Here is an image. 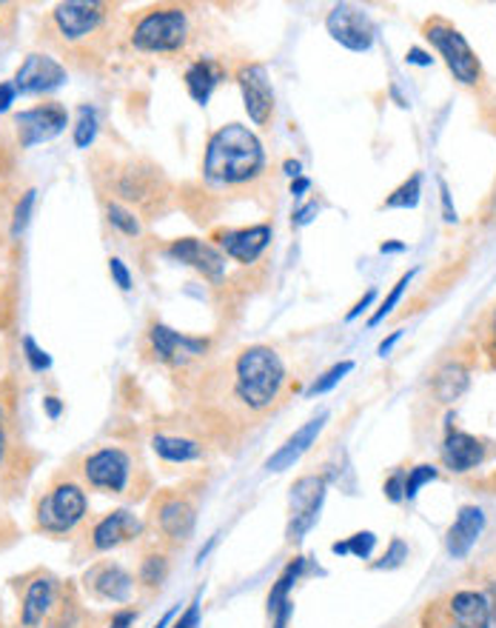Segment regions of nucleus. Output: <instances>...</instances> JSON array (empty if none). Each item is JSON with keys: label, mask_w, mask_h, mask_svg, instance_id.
Returning a JSON list of instances; mask_svg holds the SVG:
<instances>
[{"label": "nucleus", "mask_w": 496, "mask_h": 628, "mask_svg": "<svg viewBox=\"0 0 496 628\" xmlns=\"http://www.w3.org/2000/svg\"><path fill=\"white\" fill-rule=\"evenodd\" d=\"M288 386L291 377L277 349L266 343L238 349L206 368L197 384L195 414L200 437L209 446H238L286 403Z\"/></svg>", "instance_id": "nucleus-1"}, {"label": "nucleus", "mask_w": 496, "mask_h": 628, "mask_svg": "<svg viewBox=\"0 0 496 628\" xmlns=\"http://www.w3.org/2000/svg\"><path fill=\"white\" fill-rule=\"evenodd\" d=\"M266 174V149L249 126L226 123L206 144L203 178L217 189L254 186Z\"/></svg>", "instance_id": "nucleus-2"}, {"label": "nucleus", "mask_w": 496, "mask_h": 628, "mask_svg": "<svg viewBox=\"0 0 496 628\" xmlns=\"http://www.w3.org/2000/svg\"><path fill=\"white\" fill-rule=\"evenodd\" d=\"M117 9L103 0H66L46 18L49 41L74 58L101 55L112 41V21Z\"/></svg>", "instance_id": "nucleus-3"}, {"label": "nucleus", "mask_w": 496, "mask_h": 628, "mask_svg": "<svg viewBox=\"0 0 496 628\" xmlns=\"http://www.w3.org/2000/svg\"><path fill=\"white\" fill-rule=\"evenodd\" d=\"M18 623L21 628H72L78 623L74 592L51 571H32L23 578Z\"/></svg>", "instance_id": "nucleus-4"}, {"label": "nucleus", "mask_w": 496, "mask_h": 628, "mask_svg": "<svg viewBox=\"0 0 496 628\" xmlns=\"http://www.w3.org/2000/svg\"><path fill=\"white\" fill-rule=\"evenodd\" d=\"M126 37L140 55H177L195 41V18L177 3L151 7L131 21Z\"/></svg>", "instance_id": "nucleus-5"}, {"label": "nucleus", "mask_w": 496, "mask_h": 628, "mask_svg": "<svg viewBox=\"0 0 496 628\" xmlns=\"http://www.w3.org/2000/svg\"><path fill=\"white\" fill-rule=\"evenodd\" d=\"M89 517V498L69 471L58 475L35 500V528L49 537L74 535Z\"/></svg>", "instance_id": "nucleus-6"}, {"label": "nucleus", "mask_w": 496, "mask_h": 628, "mask_svg": "<svg viewBox=\"0 0 496 628\" xmlns=\"http://www.w3.org/2000/svg\"><path fill=\"white\" fill-rule=\"evenodd\" d=\"M140 463L131 452L123 446H101L80 457L78 477L80 483L89 489L101 491V494H112V498H140Z\"/></svg>", "instance_id": "nucleus-7"}, {"label": "nucleus", "mask_w": 496, "mask_h": 628, "mask_svg": "<svg viewBox=\"0 0 496 628\" xmlns=\"http://www.w3.org/2000/svg\"><path fill=\"white\" fill-rule=\"evenodd\" d=\"M197 526L195 494L181 489H165L154 494L149 506V528L158 537V546L174 551L183 549Z\"/></svg>", "instance_id": "nucleus-8"}, {"label": "nucleus", "mask_w": 496, "mask_h": 628, "mask_svg": "<svg viewBox=\"0 0 496 628\" xmlns=\"http://www.w3.org/2000/svg\"><path fill=\"white\" fill-rule=\"evenodd\" d=\"M423 35H425V41L437 49L439 58L446 60L448 72L453 75L457 83H462V87H468V89L482 87L485 72H482L480 55L471 49L465 35H462V32L457 30L451 21H446L442 15H431L423 23Z\"/></svg>", "instance_id": "nucleus-9"}, {"label": "nucleus", "mask_w": 496, "mask_h": 628, "mask_svg": "<svg viewBox=\"0 0 496 628\" xmlns=\"http://www.w3.org/2000/svg\"><path fill=\"white\" fill-rule=\"evenodd\" d=\"M115 195L123 203H129L137 215H163L169 203V181L158 167H151L146 160H129L115 172Z\"/></svg>", "instance_id": "nucleus-10"}, {"label": "nucleus", "mask_w": 496, "mask_h": 628, "mask_svg": "<svg viewBox=\"0 0 496 628\" xmlns=\"http://www.w3.org/2000/svg\"><path fill=\"white\" fill-rule=\"evenodd\" d=\"M476 366H480V352H476L474 340L465 338L462 343H457V346H453L431 372L428 391H431L434 403L437 406L457 403V400L471 389Z\"/></svg>", "instance_id": "nucleus-11"}, {"label": "nucleus", "mask_w": 496, "mask_h": 628, "mask_svg": "<svg viewBox=\"0 0 496 628\" xmlns=\"http://www.w3.org/2000/svg\"><path fill=\"white\" fill-rule=\"evenodd\" d=\"M428 608L453 628H491L494 623V600L485 589H451Z\"/></svg>", "instance_id": "nucleus-12"}, {"label": "nucleus", "mask_w": 496, "mask_h": 628, "mask_svg": "<svg viewBox=\"0 0 496 628\" xmlns=\"http://www.w3.org/2000/svg\"><path fill=\"white\" fill-rule=\"evenodd\" d=\"M146 340H149V352L154 354V361L174 368V372H186V368H192L195 363H200L211 349L209 338L181 334L165 323H151L149 332H146Z\"/></svg>", "instance_id": "nucleus-13"}, {"label": "nucleus", "mask_w": 496, "mask_h": 628, "mask_svg": "<svg viewBox=\"0 0 496 628\" xmlns=\"http://www.w3.org/2000/svg\"><path fill=\"white\" fill-rule=\"evenodd\" d=\"M325 500V477L305 475L291 486V498H288V526L286 540L300 543L309 535L311 528L320 521V509Z\"/></svg>", "instance_id": "nucleus-14"}, {"label": "nucleus", "mask_w": 496, "mask_h": 628, "mask_svg": "<svg viewBox=\"0 0 496 628\" xmlns=\"http://www.w3.org/2000/svg\"><path fill=\"white\" fill-rule=\"evenodd\" d=\"M66 123H69V112L58 101L37 103V106L23 109L12 117L21 149H32V146L58 138L60 132L66 129Z\"/></svg>", "instance_id": "nucleus-15"}, {"label": "nucleus", "mask_w": 496, "mask_h": 628, "mask_svg": "<svg viewBox=\"0 0 496 628\" xmlns=\"http://www.w3.org/2000/svg\"><path fill=\"white\" fill-rule=\"evenodd\" d=\"M439 455H442V466L448 471L468 475V471H476L480 466H485L496 455V443L476 437L471 432H462V429H448Z\"/></svg>", "instance_id": "nucleus-16"}, {"label": "nucleus", "mask_w": 496, "mask_h": 628, "mask_svg": "<svg viewBox=\"0 0 496 628\" xmlns=\"http://www.w3.org/2000/svg\"><path fill=\"white\" fill-rule=\"evenodd\" d=\"M325 30L348 52H368L374 46V23H371L366 9L354 7V3H337L325 15Z\"/></svg>", "instance_id": "nucleus-17"}, {"label": "nucleus", "mask_w": 496, "mask_h": 628, "mask_svg": "<svg viewBox=\"0 0 496 628\" xmlns=\"http://www.w3.org/2000/svg\"><path fill=\"white\" fill-rule=\"evenodd\" d=\"M146 523L137 517L129 509H117V512L103 514L101 521L94 523L86 532V549L92 555H103V551L120 549L126 543L143 537Z\"/></svg>", "instance_id": "nucleus-18"}, {"label": "nucleus", "mask_w": 496, "mask_h": 628, "mask_svg": "<svg viewBox=\"0 0 496 628\" xmlns=\"http://www.w3.org/2000/svg\"><path fill=\"white\" fill-rule=\"evenodd\" d=\"M245 115L254 126H268L274 115V89L263 64H243L238 69Z\"/></svg>", "instance_id": "nucleus-19"}, {"label": "nucleus", "mask_w": 496, "mask_h": 628, "mask_svg": "<svg viewBox=\"0 0 496 628\" xmlns=\"http://www.w3.org/2000/svg\"><path fill=\"white\" fill-rule=\"evenodd\" d=\"M215 246L223 254L234 258L238 263H254L259 261V254L272 246V226H243V229H220L215 231Z\"/></svg>", "instance_id": "nucleus-20"}, {"label": "nucleus", "mask_w": 496, "mask_h": 628, "mask_svg": "<svg viewBox=\"0 0 496 628\" xmlns=\"http://www.w3.org/2000/svg\"><path fill=\"white\" fill-rule=\"evenodd\" d=\"M165 254H169L172 261L200 272L206 281H220V277L226 275V254L220 252L215 243H206V240H197V238L172 240L169 249H165Z\"/></svg>", "instance_id": "nucleus-21"}, {"label": "nucleus", "mask_w": 496, "mask_h": 628, "mask_svg": "<svg viewBox=\"0 0 496 628\" xmlns=\"http://www.w3.org/2000/svg\"><path fill=\"white\" fill-rule=\"evenodd\" d=\"M66 83V66L58 64L49 55H30V58L23 60L21 69L15 72V80H12V87H15L18 94H41V92H51V89H58Z\"/></svg>", "instance_id": "nucleus-22"}, {"label": "nucleus", "mask_w": 496, "mask_h": 628, "mask_svg": "<svg viewBox=\"0 0 496 628\" xmlns=\"http://www.w3.org/2000/svg\"><path fill=\"white\" fill-rule=\"evenodd\" d=\"M83 583H86V592L94 600H103V603H129L137 585L129 571L123 569L120 563H112V560L94 563L86 571Z\"/></svg>", "instance_id": "nucleus-23"}, {"label": "nucleus", "mask_w": 496, "mask_h": 628, "mask_svg": "<svg viewBox=\"0 0 496 628\" xmlns=\"http://www.w3.org/2000/svg\"><path fill=\"white\" fill-rule=\"evenodd\" d=\"M151 452L163 463L172 466H186V463H200L209 455V443L200 434H177V432H158L151 434Z\"/></svg>", "instance_id": "nucleus-24"}, {"label": "nucleus", "mask_w": 496, "mask_h": 628, "mask_svg": "<svg viewBox=\"0 0 496 628\" xmlns=\"http://www.w3.org/2000/svg\"><path fill=\"white\" fill-rule=\"evenodd\" d=\"M325 423H328V412H320L316 418H311L309 423L302 429H297L291 437H288L286 443H282L277 452H274L272 457L266 460V469L268 471H286V469H291L297 460H300L305 452H309L311 446L316 443V437H320V432L325 429Z\"/></svg>", "instance_id": "nucleus-25"}, {"label": "nucleus", "mask_w": 496, "mask_h": 628, "mask_svg": "<svg viewBox=\"0 0 496 628\" xmlns=\"http://www.w3.org/2000/svg\"><path fill=\"white\" fill-rule=\"evenodd\" d=\"M482 528H485V512L480 506H462L446 535L448 555L453 560H465L476 546V540H480Z\"/></svg>", "instance_id": "nucleus-26"}, {"label": "nucleus", "mask_w": 496, "mask_h": 628, "mask_svg": "<svg viewBox=\"0 0 496 628\" xmlns=\"http://www.w3.org/2000/svg\"><path fill=\"white\" fill-rule=\"evenodd\" d=\"M220 78H223L220 66H217L215 60H209V58L195 60V64L186 69V75H183L188 94H192V101L200 103V106H206V103H209V98L215 94Z\"/></svg>", "instance_id": "nucleus-27"}, {"label": "nucleus", "mask_w": 496, "mask_h": 628, "mask_svg": "<svg viewBox=\"0 0 496 628\" xmlns=\"http://www.w3.org/2000/svg\"><path fill=\"white\" fill-rule=\"evenodd\" d=\"M169 569H172V551L163 549V546H151L143 557H140V566H137V583L154 592L169 578Z\"/></svg>", "instance_id": "nucleus-28"}, {"label": "nucleus", "mask_w": 496, "mask_h": 628, "mask_svg": "<svg viewBox=\"0 0 496 628\" xmlns=\"http://www.w3.org/2000/svg\"><path fill=\"white\" fill-rule=\"evenodd\" d=\"M471 340H474L476 352H480L482 366L488 372H496V304L482 311V318L471 329Z\"/></svg>", "instance_id": "nucleus-29"}, {"label": "nucleus", "mask_w": 496, "mask_h": 628, "mask_svg": "<svg viewBox=\"0 0 496 628\" xmlns=\"http://www.w3.org/2000/svg\"><path fill=\"white\" fill-rule=\"evenodd\" d=\"M302 574H305V557H295V560L280 571V578L272 585V592H268L266 600L268 617H272L277 608L286 606V603H291V592H295V585L300 583Z\"/></svg>", "instance_id": "nucleus-30"}, {"label": "nucleus", "mask_w": 496, "mask_h": 628, "mask_svg": "<svg viewBox=\"0 0 496 628\" xmlns=\"http://www.w3.org/2000/svg\"><path fill=\"white\" fill-rule=\"evenodd\" d=\"M15 406H12V395L0 389V469L15 455Z\"/></svg>", "instance_id": "nucleus-31"}, {"label": "nucleus", "mask_w": 496, "mask_h": 628, "mask_svg": "<svg viewBox=\"0 0 496 628\" xmlns=\"http://www.w3.org/2000/svg\"><path fill=\"white\" fill-rule=\"evenodd\" d=\"M106 217L108 224H112V229H117L120 235H126V238H137V235L143 231V226H140V215L131 212L129 206H123L120 201L106 203Z\"/></svg>", "instance_id": "nucleus-32"}, {"label": "nucleus", "mask_w": 496, "mask_h": 628, "mask_svg": "<svg viewBox=\"0 0 496 628\" xmlns=\"http://www.w3.org/2000/svg\"><path fill=\"white\" fill-rule=\"evenodd\" d=\"M419 195H423V178H419V174H411L408 181L400 183V186L385 197L382 209H414L419 203Z\"/></svg>", "instance_id": "nucleus-33"}, {"label": "nucleus", "mask_w": 496, "mask_h": 628, "mask_svg": "<svg viewBox=\"0 0 496 628\" xmlns=\"http://www.w3.org/2000/svg\"><path fill=\"white\" fill-rule=\"evenodd\" d=\"M351 372H354V361L334 363V366L325 368L323 375L316 377L314 384L309 386V391H305V395H309V398H316V395H325V391L334 389V386H337L339 380H343V377H346V375H351Z\"/></svg>", "instance_id": "nucleus-34"}, {"label": "nucleus", "mask_w": 496, "mask_h": 628, "mask_svg": "<svg viewBox=\"0 0 496 628\" xmlns=\"http://www.w3.org/2000/svg\"><path fill=\"white\" fill-rule=\"evenodd\" d=\"M374 543L377 537L371 535V532H360V535L348 537L346 543H334L331 551H334V555H354L360 557V560H366V557L371 555V549H374Z\"/></svg>", "instance_id": "nucleus-35"}, {"label": "nucleus", "mask_w": 496, "mask_h": 628, "mask_svg": "<svg viewBox=\"0 0 496 628\" xmlns=\"http://www.w3.org/2000/svg\"><path fill=\"white\" fill-rule=\"evenodd\" d=\"M94 135H97V115H94L92 106H80L78 126H74V135H72L74 146H78V149H89Z\"/></svg>", "instance_id": "nucleus-36"}, {"label": "nucleus", "mask_w": 496, "mask_h": 628, "mask_svg": "<svg viewBox=\"0 0 496 628\" xmlns=\"http://www.w3.org/2000/svg\"><path fill=\"white\" fill-rule=\"evenodd\" d=\"M437 477H439V469L437 466H431V463H423V466H414V469H408V475H405V500L417 498L419 489H423L425 483L437 480Z\"/></svg>", "instance_id": "nucleus-37"}, {"label": "nucleus", "mask_w": 496, "mask_h": 628, "mask_svg": "<svg viewBox=\"0 0 496 628\" xmlns=\"http://www.w3.org/2000/svg\"><path fill=\"white\" fill-rule=\"evenodd\" d=\"M411 281H414V272H405V275L400 277V281H396L394 289H391V295L385 297V300H382L380 309H377L374 315H371V320H368V326H377V323H382V320L389 318L391 311H394V306L400 304V297H403V292L408 289V283H411Z\"/></svg>", "instance_id": "nucleus-38"}, {"label": "nucleus", "mask_w": 496, "mask_h": 628, "mask_svg": "<svg viewBox=\"0 0 496 628\" xmlns=\"http://www.w3.org/2000/svg\"><path fill=\"white\" fill-rule=\"evenodd\" d=\"M21 349H23V357H26V363H30L32 372H49L51 368L49 352L37 346V340L32 338V334H23Z\"/></svg>", "instance_id": "nucleus-39"}, {"label": "nucleus", "mask_w": 496, "mask_h": 628, "mask_svg": "<svg viewBox=\"0 0 496 628\" xmlns=\"http://www.w3.org/2000/svg\"><path fill=\"white\" fill-rule=\"evenodd\" d=\"M35 189H26L21 195V201H18L15 206V215H12V235H23V229L30 226V217H32V206H35Z\"/></svg>", "instance_id": "nucleus-40"}, {"label": "nucleus", "mask_w": 496, "mask_h": 628, "mask_svg": "<svg viewBox=\"0 0 496 628\" xmlns=\"http://www.w3.org/2000/svg\"><path fill=\"white\" fill-rule=\"evenodd\" d=\"M405 560H408V546H405L400 537H394V540H391V546H389V551L382 555L380 563H374V569H400Z\"/></svg>", "instance_id": "nucleus-41"}, {"label": "nucleus", "mask_w": 496, "mask_h": 628, "mask_svg": "<svg viewBox=\"0 0 496 628\" xmlns=\"http://www.w3.org/2000/svg\"><path fill=\"white\" fill-rule=\"evenodd\" d=\"M108 275H112V281H115V286L120 292L131 289V272L126 269V263H123L120 258H112V261H108Z\"/></svg>", "instance_id": "nucleus-42"}, {"label": "nucleus", "mask_w": 496, "mask_h": 628, "mask_svg": "<svg viewBox=\"0 0 496 628\" xmlns=\"http://www.w3.org/2000/svg\"><path fill=\"white\" fill-rule=\"evenodd\" d=\"M172 628H200V597L192 600L186 612L177 620H172Z\"/></svg>", "instance_id": "nucleus-43"}, {"label": "nucleus", "mask_w": 496, "mask_h": 628, "mask_svg": "<svg viewBox=\"0 0 496 628\" xmlns=\"http://www.w3.org/2000/svg\"><path fill=\"white\" fill-rule=\"evenodd\" d=\"M382 491H385V498H389L391 503H403L405 500V475L403 471L391 475L389 480H385V486H382Z\"/></svg>", "instance_id": "nucleus-44"}, {"label": "nucleus", "mask_w": 496, "mask_h": 628, "mask_svg": "<svg viewBox=\"0 0 496 628\" xmlns=\"http://www.w3.org/2000/svg\"><path fill=\"white\" fill-rule=\"evenodd\" d=\"M135 617H137L135 608H120V612L112 614V620H108L106 628H131L135 626Z\"/></svg>", "instance_id": "nucleus-45"}, {"label": "nucleus", "mask_w": 496, "mask_h": 628, "mask_svg": "<svg viewBox=\"0 0 496 628\" xmlns=\"http://www.w3.org/2000/svg\"><path fill=\"white\" fill-rule=\"evenodd\" d=\"M316 212H320V206H316V201L305 203L302 209L295 212V217H291V224H295V226H309L311 220H314V217H316Z\"/></svg>", "instance_id": "nucleus-46"}, {"label": "nucleus", "mask_w": 496, "mask_h": 628, "mask_svg": "<svg viewBox=\"0 0 496 628\" xmlns=\"http://www.w3.org/2000/svg\"><path fill=\"white\" fill-rule=\"evenodd\" d=\"M419 628H453V626H448L442 617H437V614L431 612V608L425 606L423 608V614H419Z\"/></svg>", "instance_id": "nucleus-47"}, {"label": "nucleus", "mask_w": 496, "mask_h": 628, "mask_svg": "<svg viewBox=\"0 0 496 628\" xmlns=\"http://www.w3.org/2000/svg\"><path fill=\"white\" fill-rule=\"evenodd\" d=\"M15 98H18V92L12 83H0V112H7V109L15 103Z\"/></svg>", "instance_id": "nucleus-48"}, {"label": "nucleus", "mask_w": 496, "mask_h": 628, "mask_svg": "<svg viewBox=\"0 0 496 628\" xmlns=\"http://www.w3.org/2000/svg\"><path fill=\"white\" fill-rule=\"evenodd\" d=\"M374 297H377V292H374V289H371V292H366V297H362L360 304H357V306H354L351 311H348V315H346V320H357V318H360L362 311H366L368 306L374 304Z\"/></svg>", "instance_id": "nucleus-49"}, {"label": "nucleus", "mask_w": 496, "mask_h": 628, "mask_svg": "<svg viewBox=\"0 0 496 628\" xmlns=\"http://www.w3.org/2000/svg\"><path fill=\"white\" fill-rule=\"evenodd\" d=\"M44 409H46V414H49L51 420H58L60 414H64V403H60L58 398H51V395H49V398H44Z\"/></svg>", "instance_id": "nucleus-50"}, {"label": "nucleus", "mask_w": 496, "mask_h": 628, "mask_svg": "<svg viewBox=\"0 0 496 628\" xmlns=\"http://www.w3.org/2000/svg\"><path fill=\"white\" fill-rule=\"evenodd\" d=\"M474 486H480V489L485 491V494H494V498H496V471H491V475L480 477V480H476Z\"/></svg>", "instance_id": "nucleus-51"}, {"label": "nucleus", "mask_w": 496, "mask_h": 628, "mask_svg": "<svg viewBox=\"0 0 496 628\" xmlns=\"http://www.w3.org/2000/svg\"><path fill=\"white\" fill-rule=\"evenodd\" d=\"M309 189H311L309 178H295V183H291V195L300 197L302 192H309Z\"/></svg>", "instance_id": "nucleus-52"}, {"label": "nucleus", "mask_w": 496, "mask_h": 628, "mask_svg": "<svg viewBox=\"0 0 496 628\" xmlns=\"http://www.w3.org/2000/svg\"><path fill=\"white\" fill-rule=\"evenodd\" d=\"M400 338H403V332H394V334H391L389 340H382V343H380V349H377V352H380L382 357H385V354H389L391 349H394V343H396V340H400Z\"/></svg>", "instance_id": "nucleus-53"}, {"label": "nucleus", "mask_w": 496, "mask_h": 628, "mask_svg": "<svg viewBox=\"0 0 496 628\" xmlns=\"http://www.w3.org/2000/svg\"><path fill=\"white\" fill-rule=\"evenodd\" d=\"M408 55H411V58H408L411 64H419V66L431 64V58H428V55H425V52H419V49H411Z\"/></svg>", "instance_id": "nucleus-54"}, {"label": "nucleus", "mask_w": 496, "mask_h": 628, "mask_svg": "<svg viewBox=\"0 0 496 628\" xmlns=\"http://www.w3.org/2000/svg\"><path fill=\"white\" fill-rule=\"evenodd\" d=\"M215 543H217V535L215 537H209V543H206V549H200V555H197V563H203L206 557H209V551L215 549Z\"/></svg>", "instance_id": "nucleus-55"}, {"label": "nucleus", "mask_w": 496, "mask_h": 628, "mask_svg": "<svg viewBox=\"0 0 496 628\" xmlns=\"http://www.w3.org/2000/svg\"><path fill=\"white\" fill-rule=\"evenodd\" d=\"M177 608H181V606H174L172 612H169V614H163V620H160L158 626H154V628H165V626H172V620H174V614H177Z\"/></svg>", "instance_id": "nucleus-56"}, {"label": "nucleus", "mask_w": 496, "mask_h": 628, "mask_svg": "<svg viewBox=\"0 0 496 628\" xmlns=\"http://www.w3.org/2000/svg\"><path fill=\"white\" fill-rule=\"evenodd\" d=\"M488 583H491V592H494V597H491V600H496V560H494V563H491Z\"/></svg>", "instance_id": "nucleus-57"}, {"label": "nucleus", "mask_w": 496, "mask_h": 628, "mask_svg": "<svg viewBox=\"0 0 496 628\" xmlns=\"http://www.w3.org/2000/svg\"><path fill=\"white\" fill-rule=\"evenodd\" d=\"M286 172H288V174H295V178H300V163H297V160H288V163H286Z\"/></svg>", "instance_id": "nucleus-58"}, {"label": "nucleus", "mask_w": 496, "mask_h": 628, "mask_svg": "<svg viewBox=\"0 0 496 628\" xmlns=\"http://www.w3.org/2000/svg\"><path fill=\"white\" fill-rule=\"evenodd\" d=\"M400 249H405L403 243H382V252H400Z\"/></svg>", "instance_id": "nucleus-59"}, {"label": "nucleus", "mask_w": 496, "mask_h": 628, "mask_svg": "<svg viewBox=\"0 0 496 628\" xmlns=\"http://www.w3.org/2000/svg\"><path fill=\"white\" fill-rule=\"evenodd\" d=\"M0 372H3V349H0Z\"/></svg>", "instance_id": "nucleus-60"}]
</instances>
